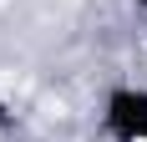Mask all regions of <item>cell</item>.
Wrapping results in <instances>:
<instances>
[{
  "instance_id": "6da1fadb",
  "label": "cell",
  "mask_w": 147,
  "mask_h": 142,
  "mask_svg": "<svg viewBox=\"0 0 147 142\" xmlns=\"http://www.w3.org/2000/svg\"><path fill=\"white\" fill-rule=\"evenodd\" d=\"M102 127L112 142H147V86H112L102 101Z\"/></svg>"
},
{
  "instance_id": "7a4b0ae2",
  "label": "cell",
  "mask_w": 147,
  "mask_h": 142,
  "mask_svg": "<svg viewBox=\"0 0 147 142\" xmlns=\"http://www.w3.org/2000/svg\"><path fill=\"white\" fill-rule=\"evenodd\" d=\"M132 5H137V10H147V0H132Z\"/></svg>"
}]
</instances>
